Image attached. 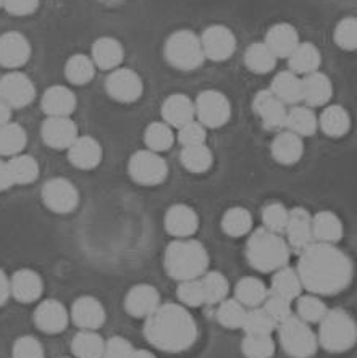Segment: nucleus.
<instances>
[{"instance_id":"nucleus-1","label":"nucleus","mask_w":357,"mask_h":358,"mask_svg":"<svg viewBox=\"0 0 357 358\" xmlns=\"http://www.w3.org/2000/svg\"><path fill=\"white\" fill-rule=\"evenodd\" d=\"M298 275L302 289L314 296H335L353 281V262L335 244L312 242L301 252Z\"/></svg>"},{"instance_id":"nucleus-2","label":"nucleus","mask_w":357,"mask_h":358,"mask_svg":"<svg viewBox=\"0 0 357 358\" xmlns=\"http://www.w3.org/2000/svg\"><path fill=\"white\" fill-rule=\"evenodd\" d=\"M144 336L159 350L180 354L197 341L199 329L191 312L181 303H160L146 318Z\"/></svg>"},{"instance_id":"nucleus-3","label":"nucleus","mask_w":357,"mask_h":358,"mask_svg":"<svg viewBox=\"0 0 357 358\" xmlns=\"http://www.w3.org/2000/svg\"><path fill=\"white\" fill-rule=\"evenodd\" d=\"M209 252L199 241L176 239L165 249L164 266L167 275L175 281L199 279L209 268Z\"/></svg>"},{"instance_id":"nucleus-4","label":"nucleus","mask_w":357,"mask_h":358,"mask_svg":"<svg viewBox=\"0 0 357 358\" xmlns=\"http://www.w3.org/2000/svg\"><path fill=\"white\" fill-rule=\"evenodd\" d=\"M290 245L281 238L265 228L254 231L246 245V259L254 270L260 273H273L290 262Z\"/></svg>"},{"instance_id":"nucleus-5","label":"nucleus","mask_w":357,"mask_h":358,"mask_svg":"<svg viewBox=\"0 0 357 358\" xmlns=\"http://www.w3.org/2000/svg\"><path fill=\"white\" fill-rule=\"evenodd\" d=\"M318 344L332 354L353 349L357 341V324L343 308H333L325 313L318 323Z\"/></svg>"},{"instance_id":"nucleus-6","label":"nucleus","mask_w":357,"mask_h":358,"mask_svg":"<svg viewBox=\"0 0 357 358\" xmlns=\"http://www.w3.org/2000/svg\"><path fill=\"white\" fill-rule=\"evenodd\" d=\"M164 55L168 65L181 71H192L206 60L201 38L189 29H180L168 36L164 45Z\"/></svg>"},{"instance_id":"nucleus-7","label":"nucleus","mask_w":357,"mask_h":358,"mask_svg":"<svg viewBox=\"0 0 357 358\" xmlns=\"http://www.w3.org/2000/svg\"><path fill=\"white\" fill-rule=\"evenodd\" d=\"M276 329L285 354L291 358H311L315 355L318 349V341L311 324L304 323L293 313L291 317L278 323Z\"/></svg>"},{"instance_id":"nucleus-8","label":"nucleus","mask_w":357,"mask_h":358,"mask_svg":"<svg viewBox=\"0 0 357 358\" xmlns=\"http://www.w3.org/2000/svg\"><path fill=\"white\" fill-rule=\"evenodd\" d=\"M130 178L141 186H159L167 179L168 166L164 157L149 149L138 150L128 162Z\"/></svg>"},{"instance_id":"nucleus-9","label":"nucleus","mask_w":357,"mask_h":358,"mask_svg":"<svg viewBox=\"0 0 357 358\" xmlns=\"http://www.w3.org/2000/svg\"><path fill=\"white\" fill-rule=\"evenodd\" d=\"M196 117L204 128H222L231 118V103L225 94L214 89L201 92L194 102Z\"/></svg>"},{"instance_id":"nucleus-10","label":"nucleus","mask_w":357,"mask_h":358,"mask_svg":"<svg viewBox=\"0 0 357 358\" xmlns=\"http://www.w3.org/2000/svg\"><path fill=\"white\" fill-rule=\"evenodd\" d=\"M42 202L54 213H71L80 203V192L65 178H54L42 187Z\"/></svg>"},{"instance_id":"nucleus-11","label":"nucleus","mask_w":357,"mask_h":358,"mask_svg":"<svg viewBox=\"0 0 357 358\" xmlns=\"http://www.w3.org/2000/svg\"><path fill=\"white\" fill-rule=\"evenodd\" d=\"M105 91L120 103H133L143 96L144 84L134 70L117 68V70L110 71L107 81H105Z\"/></svg>"},{"instance_id":"nucleus-12","label":"nucleus","mask_w":357,"mask_h":358,"mask_svg":"<svg viewBox=\"0 0 357 358\" xmlns=\"http://www.w3.org/2000/svg\"><path fill=\"white\" fill-rule=\"evenodd\" d=\"M201 45L204 57L212 62H225L236 52V36L233 31L223 24H214L204 31Z\"/></svg>"},{"instance_id":"nucleus-13","label":"nucleus","mask_w":357,"mask_h":358,"mask_svg":"<svg viewBox=\"0 0 357 358\" xmlns=\"http://www.w3.org/2000/svg\"><path fill=\"white\" fill-rule=\"evenodd\" d=\"M34 97L36 87L24 73L12 71L0 78V99L5 100L12 110L26 107Z\"/></svg>"},{"instance_id":"nucleus-14","label":"nucleus","mask_w":357,"mask_h":358,"mask_svg":"<svg viewBox=\"0 0 357 358\" xmlns=\"http://www.w3.org/2000/svg\"><path fill=\"white\" fill-rule=\"evenodd\" d=\"M252 110L265 129L281 131L286 124V105L281 103L270 91H260L252 100Z\"/></svg>"},{"instance_id":"nucleus-15","label":"nucleus","mask_w":357,"mask_h":358,"mask_svg":"<svg viewBox=\"0 0 357 358\" xmlns=\"http://www.w3.org/2000/svg\"><path fill=\"white\" fill-rule=\"evenodd\" d=\"M42 141L52 149H68L78 138L76 123L70 117H47L41 128Z\"/></svg>"},{"instance_id":"nucleus-16","label":"nucleus","mask_w":357,"mask_h":358,"mask_svg":"<svg viewBox=\"0 0 357 358\" xmlns=\"http://www.w3.org/2000/svg\"><path fill=\"white\" fill-rule=\"evenodd\" d=\"M288 236V245L294 250L302 252L314 242L312 236V215L302 207H294L288 213V223L285 228Z\"/></svg>"},{"instance_id":"nucleus-17","label":"nucleus","mask_w":357,"mask_h":358,"mask_svg":"<svg viewBox=\"0 0 357 358\" xmlns=\"http://www.w3.org/2000/svg\"><path fill=\"white\" fill-rule=\"evenodd\" d=\"M31 57V44L21 33L10 31L0 36V66L17 70L28 63Z\"/></svg>"},{"instance_id":"nucleus-18","label":"nucleus","mask_w":357,"mask_h":358,"mask_svg":"<svg viewBox=\"0 0 357 358\" xmlns=\"http://www.w3.org/2000/svg\"><path fill=\"white\" fill-rule=\"evenodd\" d=\"M160 305V292L149 284H136L125 297V310L130 317L147 318Z\"/></svg>"},{"instance_id":"nucleus-19","label":"nucleus","mask_w":357,"mask_h":358,"mask_svg":"<svg viewBox=\"0 0 357 358\" xmlns=\"http://www.w3.org/2000/svg\"><path fill=\"white\" fill-rule=\"evenodd\" d=\"M164 224L168 234L175 236L176 239H186L197 231L199 215L189 205L176 203L167 210Z\"/></svg>"},{"instance_id":"nucleus-20","label":"nucleus","mask_w":357,"mask_h":358,"mask_svg":"<svg viewBox=\"0 0 357 358\" xmlns=\"http://www.w3.org/2000/svg\"><path fill=\"white\" fill-rule=\"evenodd\" d=\"M70 315L59 300H44L34 310V324L42 333L59 334L68 326Z\"/></svg>"},{"instance_id":"nucleus-21","label":"nucleus","mask_w":357,"mask_h":358,"mask_svg":"<svg viewBox=\"0 0 357 358\" xmlns=\"http://www.w3.org/2000/svg\"><path fill=\"white\" fill-rule=\"evenodd\" d=\"M70 318L83 331H96L105 323V308L96 297L84 296L75 300L71 307Z\"/></svg>"},{"instance_id":"nucleus-22","label":"nucleus","mask_w":357,"mask_h":358,"mask_svg":"<svg viewBox=\"0 0 357 358\" xmlns=\"http://www.w3.org/2000/svg\"><path fill=\"white\" fill-rule=\"evenodd\" d=\"M68 160L78 170H94L102 162V147L91 136H78L75 142L68 147Z\"/></svg>"},{"instance_id":"nucleus-23","label":"nucleus","mask_w":357,"mask_h":358,"mask_svg":"<svg viewBox=\"0 0 357 358\" xmlns=\"http://www.w3.org/2000/svg\"><path fill=\"white\" fill-rule=\"evenodd\" d=\"M44 292L42 278L34 270H18L10 279V294L21 303L36 302Z\"/></svg>"},{"instance_id":"nucleus-24","label":"nucleus","mask_w":357,"mask_h":358,"mask_svg":"<svg viewBox=\"0 0 357 358\" xmlns=\"http://www.w3.org/2000/svg\"><path fill=\"white\" fill-rule=\"evenodd\" d=\"M264 44L276 59H288L299 44V33L290 23H276L267 31Z\"/></svg>"},{"instance_id":"nucleus-25","label":"nucleus","mask_w":357,"mask_h":358,"mask_svg":"<svg viewBox=\"0 0 357 358\" xmlns=\"http://www.w3.org/2000/svg\"><path fill=\"white\" fill-rule=\"evenodd\" d=\"M302 80V102L307 107H322L333 97V84L325 73L314 71L306 75Z\"/></svg>"},{"instance_id":"nucleus-26","label":"nucleus","mask_w":357,"mask_h":358,"mask_svg":"<svg viewBox=\"0 0 357 358\" xmlns=\"http://www.w3.org/2000/svg\"><path fill=\"white\" fill-rule=\"evenodd\" d=\"M162 118L168 126L180 129L196 118L194 102L186 94H172L162 103Z\"/></svg>"},{"instance_id":"nucleus-27","label":"nucleus","mask_w":357,"mask_h":358,"mask_svg":"<svg viewBox=\"0 0 357 358\" xmlns=\"http://www.w3.org/2000/svg\"><path fill=\"white\" fill-rule=\"evenodd\" d=\"M41 105L47 117H70L76 108V96L65 86H50L42 94Z\"/></svg>"},{"instance_id":"nucleus-28","label":"nucleus","mask_w":357,"mask_h":358,"mask_svg":"<svg viewBox=\"0 0 357 358\" xmlns=\"http://www.w3.org/2000/svg\"><path fill=\"white\" fill-rule=\"evenodd\" d=\"M92 62L96 68H101V70L113 71L120 68L122 62L125 59V50L122 42L108 38H99L92 44Z\"/></svg>"},{"instance_id":"nucleus-29","label":"nucleus","mask_w":357,"mask_h":358,"mask_svg":"<svg viewBox=\"0 0 357 358\" xmlns=\"http://www.w3.org/2000/svg\"><path fill=\"white\" fill-rule=\"evenodd\" d=\"M304 142L302 138L291 131H280L272 142V157L281 165H294L302 159Z\"/></svg>"},{"instance_id":"nucleus-30","label":"nucleus","mask_w":357,"mask_h":358,"mask_svg":"<svg viewBox=\"0 0 357 358\" xmlns=\"http://www.w3.org/2000/svg\"><path fill=\"white\" fill-rule=\"evenodd\" d=\"M343 233L344 228L340 217L330 210H323L312 217V236L315 242L338 244L343 239Z\"/></svg>"},{"instance_id":"nucleus-31","label":"nucleus","mask_w":357,"mask_h":358,"mask_svg":"<svg viewBox=\"0 0 357 358\" xmlns=\"http://www.w3.org/2000/svg\"><path fill=\"white\" fill-rule=\"evenodd\" d=\"M269 91L281 103L298 105L302 102V80L293 71H280L273 78Z\"/></svg>"},{"instance_id":"nucleus-32","label":"nucleus","mask_w":357,"mask_h":358,"mask_svg":"<svg viewBox=\"0 0 357 358\" xmlns=\"http://www.w3.org/2000/svg\"><path fill=\"white\" fill-rule=\"evenodd\" d=\"M318 128L330 138H343L351 129V117L348 110L341 105H328L317 118Z\"/></svg>"},{"instance_id":"nucleus-33","label":"nucleus","mask_w":357,"mask_h":358,"mask_svg":"<svg viewBox=\"0 0 357 358\" xmlns=\"http://www.w3.org/2000/svg\"><path fill=\"white\" fill-rule=\"evenodd\" d=\"M290 60V68L296 75H311L314 71H318L320 63H322V55L320 50L311 42H299L296 49L288 57Z\"/></svg>"},{"instance_id":"nucleus-34","label":"nucleus","mask_w":357,"mask_h":358,"mask_svg":"<svg viewBox=\"0 0 357 358\" xmlns=\"http://www.w3.org/2000/svg\"><path fill=\"white\" fill-rule=\"evenodd\" d=\"M285 128L291 133L298 134L299 138H309L314 136L318 128V121L314 110L307 105H293L286 113Z\"/></svg>"},{"instance_id":"nucleus-35","label":"nucleus","mask_w":357,"mask_h":358,"mask_svg":"<svg viewBox=\"0 0 357 358\" xmlns=\"http://www.w3.org/2000/svg\"><path fill=\"white\" fill-rule=\"evenodd\" d=\"M267 296H269V289L265 287L264 281L255 276L241 278L234 287V299L246 308L260 307Z\"/></svg>"},{"instance_id":"nucleus-36","label":"nucleus","mask_w":357,"mask_h":358,"mask_svg":"<svg viewBox=\"0 0 357 358\" xmlns=\"http://www.w3.org/2000/svg\"><path fill=\"white\" fill-rule=\"evenodd\" d=\"M270 294L288 299L290 302L296 300L302 294V284L296 270L290 266H283L280 270L273 271Z\"/></svg>"},{"instance_id":"nucleus-37","label":"nucleus","mask_w":357,"mask_h":358,"mask_svg":"<svg viewBox=\"0 0 357 358\" xmlns=\"http://www.w3.org/2000/svg\"><path fill=\"white\" fill-rule=\"evenodd\" d=\"M180 162L181 165L185 166V170H188L189 173L201 175V173H206L212 168L214 154L206 144L183 147L180 154Z\"/></svg>"},{"instance_id":"nucleus-38","label":"nucleus","mask_w":357,"mask_h":358,"mask_svg":"<svg viewBox=\"0 0 357 358\" xmlns=\"http://www.w3.org/2000/svg\"><path fill=\"white\" fill-rule=\"evenodd\" d=\"M276 57L272 54L264 42H254L248 47L244 54V65L248 70L257 75H267L276 66Z\"/></svg>"},{"instance_id":"nucleus-39","label":"nucleus","mask_w":357,"mask_h":358,"mask_svg":"<svg viewBox=\"0 0 357 358\" xmlns=\"http://www.w3.org/2000/svg\"><path fill=\"white\" fill-rule=\"evenodd\" d=\"M222 229L230 238H243L252 229V215L244 207H231L222 218Z\"/></svg>"},{"instance_id":"nucleus-40","label":"nucleus","mask_w":357,"mask_h":358,"mask_svg":"<svg viewBox=\"0 0 357 358\" xmlns=\"http://www.w3.org/2000/svg\"><path fill=\"white\" fill-rule=\"evenodd\" d=\"M7 165L13 184L26 186V184H33L39 176V165L31 155H15L7 162Z\"/></svg>"},{"instance_id":"nucleus-41","label":"nucleus","mask_w":357,"mask_h":358,"mask_svg":"<svg viewBox=\"0 0 357 358\" xmlns=\"http://www.w3.org/2000/svg\"><path fill=\"white\" fill-rule=\"evenodd\" d=\"M26 138L24 129L21 128L18 123H10L0 126V155L2 157H12L21 154L24 150Z\"/></svg>"},{"instance_id":"nucleus-42","label":"nucleus","mask_w":357,"mask_h":358,"mask_svg":"<svg viewBox=\"0 0 357 358\" xmlns=\"http://www.w3.org/2000/svg\"><path fill=\"white\" fill-rule=\"evenodd\" d=\"M65 76L75 86H84L96 76V65H94L91 57L76 54L66 60Z\"/></svg>"},{"instance_id":"nucleus-43","label":"nucleus","mask_w":357,"mask_h":358,"mask_svg":"<svg viewBox=\"0 0 357 358\" xmlns=\"http://www.w3.org/2000/svg\"><path fill=\"white\" fill-rule=\"evenodd\" d=\"M105 341L96 331H80L71 341V352L76 358H102Z\"/></svg>"},{"instance_id":"nucleus-44","label":"nucleus","mask_w":357,"mask_h":358,"mask_svg":"<svg viewBox=\"0 0 357 358\" xmlns=\"http://www.w3.org/2000/svg\"><path fill=\"white\" fill-rule=\"evenodd\" d=\"M175 133H173L172 126H168L165 121H154L146 128L144 142L147 149L152 152H165L172 149L173 142H175Z\"/></svg>"},{"instance_id":"nucleus-45","label":"nucleus","mask_w":357,"mask_h":358,"mask_svg":"<svg viewBox=\"0 0 357 358\" xmlns=\"http://www.w3.org/2000/svg\"><path fill=\"white\" fill-rule=\"evenodd\" d=\"M328 312L327 303L323 302L320 296L307 294V296H299L296 299V317L302 320L307 324H318L325 313Z\"/></svg>"},{"instance_id":"nucleus-46","label":"nucleus","mask_w":357,"mask_h":358,"mask_svg":"<svg viewBox=\"0 0 357 358\" xmlns=\"http://www.w3.org/2000/svg\"><path fill=\"white\" fill-rule=\"evenodd\" d=\"M201 284L206 303L215 305L227 299L230 292V282L220 271H206L201 276Z\"/></svg>"},{"instance_id":"nucleus-47","label":"nucleus","mask_w":357,"mask_h":358,"mask_svg":"<svg viewBox=\"0 0 357 358\" xmlns=\"http://www.w3.org/2000/svg\"><path fill=\"white\" fill-rule=\"evenodd\" d=\"M275 347L272 334H246L241 341V352L246 358H272Z\"/></svg>"},{"instance_id":"nucleus-48","label":"nucleus","mask_w":357,"mask_h":358,"mask_svg":"<svg viewBox=\"0 0 357 358\" xmlns=\"http://www.w3.org/2000/svg\"><path fill=\"white\" fill-rule=\"evenodd\" d=\"M248 308L241 305L236 299H225L218 303L217 321L228 329H241Z\"/></svg>"},{"instance_id":"nucleus-49","label":"nucleus","mask_w":357,"mask_h":358,"mask_svg":"<svg viewBox=\"0 0 357 358\" xmlns=\"http://www.w3.org/2000/svg\"><path fill=\"white\" fill-rule=\"evenodd\" d=\"M241 329L246 334H272L276 329V323L264 312V308L255 307L246 312Z\"/></svg>"},{"instance_id":"nucleus-50","label":"nucleus","mask_w":357,"mask_h":358,"mask_svg":"<svg viewBox=\"0 0 357 358\" xmlns=\"http://www.w3.org/2000/svg\"><path fill=\"white\" fill-rule=\"evenodd\" d=\"M288 210L285 205L280 202L267 203L264 210H262V221H264V228L267 231H272L275 234L285 233L286 223H288Z\"/></svg>"},{"instance_id":"nucleus-51","label":"nucleus","mask_w":357,"mask_h":358,"mask_svg":"<svg viewBox=\"0 0 357 358\" xmlns=\"http://www.w3.org/2000/svg\"><path fill=\"white\" fill-rule=\"evenodd\" d=\"M176 297L180 300L183 307L197 308L201 305H206V297H204L201 278L189 279V281H181L176 287Z\"/></svg>"},{"instance_id":"nucleus-52","label":"nucleus","mask_w":357,"mask_h":358,"mask_svg":"<svg viewBox=\"0 0 357 358\" xmlns=\"http://www.w3.org/2000/svg\"><path fill=\"white\" fill-rule=\"evenodd\" d=\"M335 44L346 52H354L357 47V21L356 18H343L335 28Z\"/></svg>"},{"instance_id":"nucleus-53","label":"nucleus","mask_w":357,"mask_h":358,"mask_svg":"<svg viewBox=\"0 0 357 358\" xmlns=\"http://www.w3.org/2000/svg\"><path fill=\"white\" fill-rule=\"evenodd\" d=\"M262 308H264V312L269 315L276 324L281 323L283 320H286L288 317H291L293 315L290 300L283 299L280 296H275V294H270V292L264 300V303H262Z\"/></svg>"},{"instance_id":"nucleus-54","label":"nucleus","mask_w":357,"mask_h":358,"mask_svg":"<svg viewBox=\"0 0 357 358\" xmlns=\"http://www.w3.org/2000/svg\"><path fill=\"white\" fill-rule=\"evenodd\" d=\"M176 139L183 147L206 144L207 128H204V126L199 123V121L192 120L191 123L181 126V128L178 129Z\"/></svg>"},{"instance_id":"nucleus-55","label":"nucleus","mask_w":357,"mask_h":358,"mask_svg":"<svg viewBox=\"0 0 357 358\" xmlns=\"http://www.w3.org/2000/svg\"><path fill=\"white\" fill-rule=\"evenodd\" d=\"M13 358H44V347L33 336H23L15 341Z\"/></svg>"},{"instance_id":"nucleus-56","label":"nucleus","mask_w":357,"mask_h":358,"mask_svg":"<svg viewBox=\"0 0 357 358\" xmlns=\"http://www.w3.org/2000/svg\"><path fill=\"white\" fill-rule=\"evenodd\" d=\"M133 352L134 347L128 339L115 336L105 342L102 358H131Z\"/></svg>"},{"instance_id":"nucleus-57","label":"nucleus","mask_w":357,"mask_h":358,"mask_svg":"<svg viewBox=\"0 0 357 358\" xmlns=\"http://www.w3.org/2000/svg\"><path fill=\"white\" fill-rule=\"evenodd\" d=\"M41 0H4L2 7L13 17H28L39 7Z\"/></svg>"},{"instance_id":"nucleus-58","label":"nucleus","mask_w":357,"mask_h":358,"mask_svg":"<svg viewBox=\"0 0 357 358\" xmlns=\"http://www.w3.org/2000/svg\"><path fill=\"white\" fill-rule=\"evenodd\" d=\"M12 186H13V181H12V176H10L7 162L0 160V192L7 191V189H10Z\"/></svg>"},{"instance_id":"nucleus-59","label":"nucleus","mask_w":357,"mask_h":358,"mask_svg":"<svg viewBox=\"0 0 357 358\" xmlns=\"http://www.w3.org/2000/svg\"><path fill=\"white\" fill-rule=\"evenodd\" d=\"M10 296H12V294H10V279L2 270H0V307L7 302V299Z\"/></svg>"},{"instance_id":"nucleus-60","label":"nucleus","mask_w":357,"mask_h":358,"mask_svg":"<svg viewBox=\"0 0 357 358\" xmlns=\"http://www.w3.org/2000/svg\"><path fill=\"white\" fill-rule=\"evenodd\" d=\"M10 118H12V107L0 99V126L10 123Z\"/></svg>"},{"instance_id":"nucleus-61","label":"nucleus","mask_w":357,"mask_h":358,"mask_svg":"<svg viewBox=\"0 0 357 358\" xmlns=\"http://www.w3.org/2000/svg\"><path fill=\"white\" fill-rule=\"evenodd\" d=\"M131 358H157V357L152 354L150 350L141 349V350H134L133 355H131Z\"/></svg>"},{"instance_id":"nucleus-62","label":"nucleus","mask_w":357,"mask_h":358,"mask_svg":"<svg viewBox=\"0 0 357 358\" xmlns=\"http://www.w3.org/2000/svg\"><path fill=\"white\" fill-rule=\"evenodd\" d=\"M101 2H104V3H118L120 0H101Z\"/></svg>"},{"instance_id":"nucleus-63","label":"nucleus","mask_w":357,"mask_h":358,"mask_svg":"<svg viewBox=\"0 0 357 358\" xmlns=\"http://www.w3.org/2000/svg\"><path fill=\"white\" fill-rule=\"evenodd\" d=\"M2 3H4V0H0V7H2Z\"/></svg>"}]
</instances>
